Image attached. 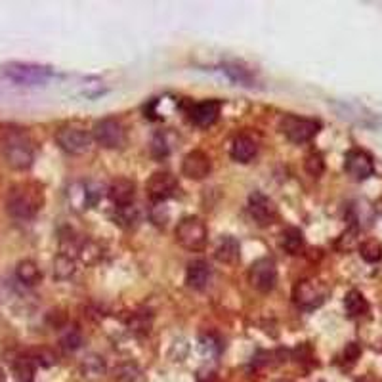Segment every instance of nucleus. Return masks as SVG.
I'll use <instances>...</instances> for the list:
<instances>
[{
	"label": "nucleus",
	"instance_id": "1",
	"mask_svg": "<svg viewBox=\"0 0 382 382\" xmlns=\"http://www.w3.org/2000/svg\"><path fill=\"white\" fill-rule=\"evenodd\" d=\"M44 205V190L37 182L14 183L6 195V210L16 220H31Z\"/></svg>",
	"mask_w": 382,
	"mask_h": 382
},
{
	"label": "nucleus",
	"instance_id": "2",
	"mask_svg": "<svg viewBox=\"0 0 382 382\" xmlns=\"http://www.w3.org/2000/svg\"><path fill=\"white\" fill-rule=\"evenodd\" d=\"M0 151L6 165L14 170H27L34 161V148L26 130L6 126L0 130Z\"/></svg>",
	"mask_w": 382,
	"mask_h": 382
},
{
	"label": "nucleus",
	"instance_id": "3",
	"mask_svg": "<svg viewBox=\"0 0 382 382\" xmlns=\"http://www.w3.org/2000/svg\"><path fill=\"white\" fill-rule=\"evenodd\" d=\"M176 241L180 247L191 252H197L207 247L208 232L205 222L197 217L183 218L180 224L176 225Z\"/></svg>",
	"mask_w": 382,
	"mask_h": 382
},
{
	"label": "nucleus",
	"instance_id": "4",
	"mask_svg": "<svg viewBox=\"0 0 382 382\" xmlns=\"http://www.w3.org/2000/svg\"><path fill=\"white\" fill-rule=\"evenodd\" d=\"M2 75L10 79L12 83L16 84H27V86H33V84H44L52 75L50 67L39 66V63H23V61H12L2 67Z\"/></svg>",
	"mask_w": 382,
	"mask_h": 382
},
{
	"label": "nucleus",
	"instance_id": "5",
	"mask_svg": "<svg viewBox=\"0 0 382 382\" xmlns=\"http://www.w3.org/2000/svg\"><path fill=\"white\" fill-rule=\"evenodd\" d=\"M279 130L292 143H306L316 138L317 132L321 130V123L316 119H308V117L287 115L281 119Z\"/></svg>",
	"mask_w": 382,
	"mask_h": 382
},
{
	"label": "nucleus",
	"instance_id": "6",
	"mask_svg": "<svg viewBox=\"0 0 382 382\" xmlns=\"http://www.w3.org/2000/svg\"><path fill=\"white\" fill-rule=\"evenodd\" d=\"M92 138L105 150H119V148H123L126 143L125 126L121 125V121H117L113 117L101 119V121H98L94 125Z\"/></svg>",
	"mask_w": 382,
	"mask_h": 382
},
{
	"label": "nucleus",
	"instance_id": "7",
	"mask_svg": "<svg viewBox=\"0 0 382 382\" xmlns=\"http://www.w3.org/2000/svg\"><path fill=\"white\" fill-rule=\"evenodd\" d=\"M56 141L69 155H83L92 148V134L79 126H63L56 132Z\"/></svg>",
	"mask_w": 382,
	"mask_h": 382
},
{
	"label": "nucleus",
	"instance_id": "8",
	"mask_svg": "<svg viewBox=\"0 0 382 382\" xmlns=\"http://www.w3.org/2000/svg\"><path fill=\"white\" fill-rule=\"evenodd\" d=\"M292 300L299 308L304 310H314L319 308L327 300V289L319 281L314 279H304L299 281L292 289Z\"/></svg>",
	"mask_w": 382,
	"mask_h": 382
},
{
	"label": "nucleus",
	"instance_id": "9",
	"mask_svg": "<svg viewBox=\"0 0 382 382\" xmlns=\"http://www.w3.org/2000/svg\"><path fill=\"white\" fill-rule=\"evenodd\" d=\"M249 281L260 292L274 291L277 283V266L274 258H258L249 270Z\"/></svg>",
	"mask_w": 382,
	"mask_h": 382
},
{
	"label": "nucleus",
	"instance_id": "10",
	"mask_svg": "<svg viewBox=\"0 0 382 382\" xmlns=\"http://www.w3.org/2000/svg\"><path fill=\"white\" fill-rule=\"evenodd\" d=\"M344 170L350 178H354L357 182H363L374 174L373 155L367 153L365 150L348 151L346 159H344Z\"/></svg>",
	"mask_w": 382,
	"mask_h": 382
},
{
	"label": "nucleus",
	"instance_id": "11",
	"mask_svg": "<svg viewBox=\"0 0 382 382\" xmlns=\"http://www.w3.org/2000/svg\"><path fill=\"white\" fill-rule=\"evenodd\" d=\"M178 180L170 172H155L145 183L148 197L153 203H165L178 193Z\"/></svg>",
	"mask_w": 382,
	"mask_h": 382
},
{
	"label": "nucleus",
	"instance_id": "12",
	"mask_svg": "<svg viewBox=\"0 0 382 382\" xmlns=\"http://www.w3.org/2000/svg\"><path fill=\"white\" fill-rule=\"evenodd\" d=\"M249 212L252 220L258 225L266 228L272 225L277 218V207L275 203L268 195H264L262 191H252L249 197Z\"/></svg>",
	"mask_w": 382,
	"mask_h": 382
},
{
	"label": "nucleus",
	"instance_id": "13",
	"mask_svg": "<svg viewBox=\"0 0 382 382\" xmlns=\"http://www.w3.org/2000/svg\"><path fill=\"white\" fill-rule=\"evenodd\" d=\"M212 170V163L205 151H190L182 161V174L190 180H205Z\"/></svg>",
	"mask_w": 382,
	"mask_h": 382
},
{
	"label": "nucleus",
	"instance_id": "14",
	"mask_svg": "<svg viewBox=\"0 0 382 382\" xmlns=\"http://www.w3.org/2000/svg\"><path fill=\"white\" fill-rule=\"evenodd\" d=\"M220 109H222V103L218 100L199 101V103H195L190 111L191 123L201 126V128H208V126H212L218 121Z\"/></svg>",
	"mask_w": 382,
	"mask_h": 382
},
{
	"label": "nucleus",
	"instance_id": "15",
	"mask_svg": "<svg viewBox=\"0 0 382 382\" xmlns=\"http://www.w3.org/2000/svg\"><path fill=\"white\" fill-rule=\"evenodd\" d=\"M108 195L113 205L117 207H125V205H132L134 195H136V183L130 178H115L109 183Z\"/></svg>",
	"mask_w": 382,
	"mask_h": 382
},
{
	"label": "nucleus",
	"instance_id": "16",
	"mask_svg": "<svg viewBox=\"0 0 382 382\" xmlns=\"http://www.w3.org/2000/svg\"><path fill=\"white\" fill-rule=\"evenodd\" d=\"M258 153V141L250 134H239L232 143V159L235 163L247 165Z\"/></svg>",
	"mask_w": 382,
	"mask_h": 382
},
{
	"label": "nucleus",
	"instance_id": "17",
	"mask_svg": "<svg viewBox=\"0 0 382 382\" xmlns=\"http://www.w3.org/2000/svg\"><path fill=\"white\" fill-rule=\"evenodd\" d=\"M239 252H241L239 241L232 235H222L214 247V258L220 264H228V266H232L239 260Z\"/></svg>",
	"mask_w": 382,
	"mask_h": 382
},
{
	"label": "nucleus",
	"instance_id": "18",
	"mask_svg": "<svg viewBox=\"0 0 382 382\" xmlns=\"http://www.w3.org/2000/svg\"><path fill=\"white\" fill-rule=\"evenodd\" d=\"M210 281V268L205 260H193L188 272H185V283L188 287L195 289V291H203Z\"/></svg>",
	"mask_w": 382,
	"mask_h": 382
},
{
	"label": "nucleus",
	"instance_id": "19",
	"mask_svg": "<svg viewBox=\"0 0 382 382\" xmlns=\"http://www.w3.org/2000/svg\"><path fill=\"white\" fill-rule=\"evenodd\" d=\"M281 245L283 249L287 250L291 257H296V254H302L304 249H306V241H304V235L300 232L299 228H287L283 230V237H281Z\"/></svg>",
	"mask_w": 382,
	"mask_h": 382
},
{
	"label": "nucleus",
	"instance_id": "20",
	"mask_svg": "<svg viewBox=\"0 0 382 382\" xmlns=\"http://www.w3.org/2000/svg\"><path fill=\"white\" fill-rule=\"evenodd\" d=\"M16 275L19 281L27 285V287H34V285H39L42 279V274L39 266L34 264L33 260H21L16 268Z\"/></svg>",
	"mask_w": 382,
	"mask_h": 382
},
{
	"label": "nucleus",
	"instance_id": "21",
	"mask_svg": "<svg viewBox=\"0 0 382 382\" xmlns=\"http://www.w3.org/2000/svg\"><path fill=\"white\" fill-rule=\"evenodd\" d=\"M344 308L350 317H363L369 314V302L359 291H350L344 299Z\"/></svg>",
	"mask_w": 382,
	"mask_h": 382
},
{
	"label": "nucleus",
	"instance_id": "22",
	"mask_svg": "<svg viewBox=\"0 0 382 382\" xmlns=\"http://www.w3.org/2000/svg\"><path fill=\"white\" fill-rule=\"evenodd\" d=\"M77 258H79L83 264H86V266H92V264L100 262V258H101L100 243H96L94 239H81L79 249H77Z\"/></svg>",
	"mask_w": 382,
	"mask_h": 382
},
{
	"label": "nucleus",
	"instance_id": "23",
	"mask_svg": "<svg viewBox=\"0 0 382 382\" xmlns=\"http://www.w3.org/2000/svg\"><path fill=\"white\" fill-rule=\"evenodd\" d=\"M141 214H140V208L136 207V205H125V207H117L115 210V222L121 228H126V230H130V228H136V225L140 224Z\"/></svg>",
	"mask_w": 382,
	"mask_h": 382
},
{
	"label": "nucleus",
	"instance_id": "24",
	"mask_svg": "<svg viewBox=\"0 0 382 382\" xmlns=\"http://www.w3.org/2000/svg\"><path fill=\"white\" fill-rule=\"evenodd\" d=\"M34 367L37 363L33 361L31 356H21L14 361V373H16L17 381L19 382H33L34 376Z\"/></svg>",
	"mask_w": 382,
	"mask_h": 382
},
{
	"label": "nucleus",
	"instance_id": "25",
	"mask_svg": "<svg viewBox=\"0 0 382 382\" xmlns=\"http://www.w3.org/2000/svg\"><path fill=\"white\" fill-rule=\"evenodd\" d=\"M359 254L369 264H376L382 260V245L376 239H367L359 245Z\"/></svg>",
	"mask_w": 382,
	"mask_h": 382
},
{
	"label": "nucleus",
	"instance_id": "26",
	"mask_svg": "<svg viewBox=\"0 0 382 382\" xmlns=\"http://www.w3.org/2000/svg\"><path fill=\"white\" fill-rule=\"evenodd\" d=\"M224 73L232 79L233 83H239L243 84V86H252V83H254V77H252V73H250L249 69L237 66V63L224 66Z\"/></svg>",
	"mask_w": 382,
	"mask_h": 382
},
{
	"label": "nucleus",
	"instance_id": "27",
	"mask_svg": "<svg viewBox=\"0 0 382 382\" xmlns=\"http://www.w3.org/2000/svg\"><path fill=\"white\" fill-rule=\"evenodd\" d=\"M75 274V258L67 257V254H59L56 260H54V275L58 279H69L71 275Z\"/></svg>",
	"mask_w": 382,
	"mask_h": 382
},
{
	"label": "nucleus",
	"instance_id": "28",
	"mask_svg": "<svg viewBox=\"0 0 382 382\" xmlns=\"http://www.w3.org/2000/svg\"><path fill=\"white\" fill-rule=\"evenodd\" d=\"M304 170H306L308 174L312 176V178H319V176L325 172L323 155H321V153H317V151L308 153L306 159H304Z\"/></svg>",
	"mask_w": 382,
	"mask_h": 382
},
{
	"label": "nucleus",
	"instance_id": "29",
	"mask_svg": "<svg viewBox=\"0 0 382 382\" xmlns=\"http://www.w3.org/2000/svg\"><path fill=\"white\" fill-rule=\"evenodd\" d=\"M115 381L119 382H140L141 373L138 367L134 363H125V365H119L115 369Z\"/></svg>",
	"mask_w": 382,
	"mask_h": 382
},
{
	"label": "nucleus",
	"instance_id": "30",
	"mask_svg": "<svg viewBox=\"0 0 382 382\" xmlns=\"http://www.w3.org/2000/svg\"><path fill=\"white\" fill-rule=\"evenodd\" d=\"M61 348L67 350V352H75V350L81 348V344H83V334L79 329L75 327H71V329H67L63 334H61Z\"/></svg>",
	"mask_w": 382,
	"mask_h": 382
},
{
	"label": "nucleus",
	"instance_id": "31",
	"mask_svg": "<svg viewBox=\"0 0 382 382\" xmlns=\"http://www.w3.org/2000/svg\"><path fill=\"white\" fill-rule=\"evenodd\" d=\"M83 371H84V376H100V374L105 371V365H103L101 357L90 356L88 359H84Z\"/></svg>",
	"mask_w": 382,
	"mask_h": 382
},
{
	"label": "nucleus",
	"instance_id": "32",
	"mask_svg": "<svg viewBox=\"0 0 382 382\" xmlns=\"http://www.w3.org/2000/svg\"><path fill=\"white\" fill-rule=\"evenodd\" d=\"M170 153L168 141L165 134H155V138L151 141V155L155 159H165Z\"/></svg>",
	"mask_w": 382,
	"mask_h": 382
},
{
	"label": "nucleus",
	"instance_id": "33",
	"mask_svg": "<svg viewBox=\"0 0 382 382\" xmlns=\"http://www.w3.org/2000/svg\"><path fill=\"white\" fill-rule=\"evenodd\" d=\"M29 356L33 357V361L37 363V365H42V367H50L56 363V356L52 354L50 350L42 348V350H34L33 354H29Z\"/></svg>",
	"mask_w": 382,
	"mask_h": 382
},
{
	"label": "nucleus",
	"instance_id": "34",
	"mask_svg": "<svg viewBox=\"0 0 382 382\" xmlns=\"http://www.w3.org/2000/svg\"><path fill=\"white\" fill-rule=\"evenodd\" d=\"M168 208L165 207V203H155L151 208V220L157 225H165L168 222Z\"/></svg>",
	"mask_w": 382,
	"mask_h": 382
},
{
	"label": "nucleus",
	"instance_id": "35",
	"mask_svg": "<svg viewBox=\"0 0 382 382\" xmlns=\"http://www.w3.org/2000/svg\"><path fill=\"white\" fill-rule=\"evenodd\" d=\"M359 356H361V350H359V346H357L356 342L348 344V346H346V350H344V361H346V363H350V365H354Z\"/></svg>",
	"mask_w": 382,
	"mask_h": 382
},
{
	"label": "nucleus",
	"instance_id": "36",
	"mask_svg": "<svg viewBox=\"0 0 382 382\" xmlns=\"http://www.w3.org/2000/svg\"><path fill=\"white\" fill-rule=\"evenodd\" d=\"M0 382H6L4 381V373H2V369H0Z\"/></svg>",
	"mask_w": 382,
	"mask_h": 382
}]
</instances>
